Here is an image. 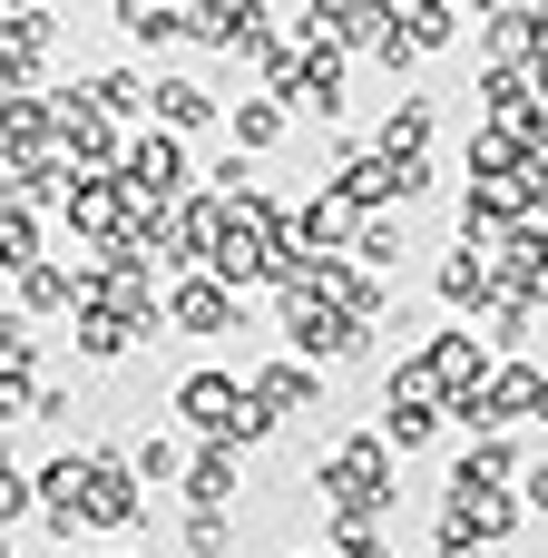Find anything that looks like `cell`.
Masks as SVG:
<instances>
[{
    "label": "cell",
    "instance_id": "cell-2",
    "mask_svg": "<svg viewBox=\"0 0 548 558\" xmlns=\"http://www.w3.org/2000/svg\"><path fill=\"white\" fill-rule=\"evenodd\" d=\"M314 490L333 500V520H373V510L392 500V441H382V432H363V441L324 451V481H314Z\"/></svg>",
    "mask_w": 548,
    "mask_h": 558
},
{
    "label": "cell",
    "instance_id": "cell-7",
    "mask_svg": "<svg viewBox=\"0 0 548 558\" xmlns=\"http://www.w3.org/2000/svg\"><path fill=\"white\" fill-rule=\"evenodd\" d=\"M147 108H157V128H167V137L216 128V88H206V78H186V69H167V78L147 88Z\"/></svg>",
    "mask_w": 548,
    "mask_h": 558
},
{
    "label": "cell",
    "instance_id": "cell-12",
    "mask_svg": "<svg viewBox=\"0 0 548 558\" xmlns=\"http://www.w3.org/2000/svg\"><path fill=\"white\" fill-rule=\"evenodd\" d=\"M88 108H98L108 128H127V118H147V78H137V69H98V78H88Z\"/></svg>",
    "mask_w": 548,
    "mask_h": 558
},
{
    "label": "cell",
    "instance_id": "cell-15",
    "mask_svg": "<svg viewBox=\"0 0 548 558\" xmlns=\"http://www.w3.org/2000/svg\"><path fill=\"white\" fill-rule=\"evenodd\" d=\"M451 530H461V539H500V530H510V500H500V490H451Z\"/></svg>",
    "mask_w": 548,
    "mask_h": 558
},
{
    "label": "cell",
    "instance_id": "cell-3",
    "mask_svg": "<svg viewBox=\"0 0 548 558\" xmlns=\"http://www.w3.org/2000/svg\"><path fill=\"white\" fill-rule=\"evenodd\" d=\"M284 343H294L304 363H324V353H373V333H363L343 304L304 294V284H284Z\"/></svg>",
    "mask_w": 548,
    "mask_h": 558
},
{
    "label": "cell",
    "instance_id": "cell-10",
    "mask_svg": "<svg viewBox=\"0 0 548 558\" xmlns=\"http://www.w3.org/2000/svg\"><path fill=\"white\" fill-rule=\"evenodd\" d=\"M510 471H520V451H510L500 432H480V441H471V451L451 461V490H500Z\"/></svg>",
    "mask_w": 548,
    "mask_h": 558
},
{
    "label": "cell",
    "instance_id": "cell-14",
    "mask_svg": "<svg viewBox=\"0 0 548 558\" xmlns=\"http://www.w3.org/2000/svg\"><path fill=\"white\" fill-rule=\"evenodd\" d=\"M118 20H127L137 49H176V39H186V10H167V0H127Z\"/></svg>",
    "mask_w": 548,
    "mask_h": 558
},
{
    "label": "cell",
    "instance_id": "cell-19",
    "mask_svg": "<svg viewBox=\"0 0 548 558\" xmlns=\"http://www.w3.org/2000/svg\"><path fill=\"white\" fill-rule=\"evenodd\" d=\"M451 29H461V10H441V0L402 10V39H412V49H451Z\"/></svg>",
    "mask_w": 548,
    "mask_h": 558
},
{
    "label": "cell",
    "instance_id": "cell-11",
    "mask_svg": "<svg viewBox=\"0 0 548 558\" xmlns=\"http://www.w3.org/2000/svg\"><path fill=\"white\" fill-rule=\"evenodd\" d=\"M186 500H196L206 520H226V500H235V451H216V441H206V451L186 461Z\"/></svg>",
    "mask_w": 548,
    "mask_h": 558
},
{
    "label": "cell",
    "instance_id": "cell-1",
    "mask_svg": "<svg viewBox=\"0 0 548 558\" xmlns=\"http://www.w3.org/2000/svg\"><path fill=\"white\" fill-rule=\"evenodd\" d=\"M176 412H186V432L216 441V451H245V441L275 432V412H265L235 373H186V383H176Z\"/></svg>",
    "mask_w": 548,
    "mask_h": 558
},
{
    "label": "cell",
    "instance_id": "cell-25",
    "mask_svg": "<svg viewBox=\"0 0 548 558\" xmlns=\"http://www.w3.org/2000/svg\"><path fill=\"white\" fill-rule=\"evenodd\" d=\"M529 510H548V461H539V471H529Z\"/></svg>",
    "mask_w": 548,
    "mask_h": 558
},
{
    "label": "cell",
    "instance_id": "cell-5",
    "mask_svg": "<svg viewBox=\"0 0 548 558\" xmlns=\"http://www.w3.org/2000/svg\"><path fill=\"white\" fill-rule=\"evenodd\" d=\"M147 520V490L127 471V451H88V530H127Z\"/></svg>",
    "mask_w": 548,
    "mask_h": 558
},
{
    "label": "cell",
    "instance_id": "cell-6",
    "mask_svg": "<svg viewBox=\"0 0 548 558\" xmlns=\"http://www.w3.org/2000/svg\"><path fill=\"white\" fill-rule=\"evenodd\" d=\"M167 324H176V333H235V324H245V304H235V284L186 275V284H167Z\"/></svg>",
    "mask_w": 548,
    "mask_h": 558
},
{
    "label": "cell",
    "instance_id": "cell-9",
    "mask_svg": "<svg viewBox=\"0 0 548 558\" xmlns=\"http://www.w3.org/2000/svg\"><path fill=\"white\" fill-rule=\"evenodd\" d=\"M245 392H255L275 422H284V412H324V373H314V363H265Z\"/></svg>",
    "mask_w": 548,
    "mask_h": 558
},
{
    "label": "cell",
    "instance_id": "cell-21",
    "mask_svg": "<svg viewBox=\"0 0 548 558\" xmlns=\"http://www.w3.org/2000/svg\"><path fill=\"white\" fill-rule=\"evenodd\" d=\"M353 255H363V265H392V255H402V226H392V216H363V226H353Z\"/></svg>",
    "mask_w": 548,
    "mask_h": 558
},
{
    "label": "cell",
    "instance_id": "cell-17",
    "mask_svg": "<svg viewBox=\"0 0 548 558\" xmlns=\"http://www.w3.org/2000/svg\"><path fill=\"white\" fill-rule=\"evenodd\" d=\"M275 137H284V108L275 98H235V157L245 147H275Z\"/></svg>",
    "mask_w": 548,
    "mask_h": 558
},
{
    "label": "cell",
    "instance_id": "cell-23",
    "mask_svg": "<svg viewBox=\"0 0 548 558\" xmlns=\"http://www.w3.org/2000/svg\"><path fill=\"white\" fill-rule=\"evenodd\" d=\"M235 549V530H226V520H206V510H196V520H186V558H226Z\"/></svg>",
    "mask_w": 548,
    "mask_h": 558
},
{
    "label": "cell",
    "instance_id": "cell-24",
    "mask_svg": "<svg viewBox=\"0 0 548 558\" xmlns=\"http://www.w3.org/2000/svg\"><path fill=\"white\" fill-rule=\"evenodd\" d=\"M441 558H480V539H461V530L441 520Z\"/></svg>",
    "mask_w": 548,
    "mask_h": 558
},
{
    "label": "cell",
    "instance_id": "cell-8",
    "mask_svg": "<svg viewBox=\"0 0 548 558\" xmlns=\"http://www.w3.org/2000/svg\"><path fill=\"white\" fill-rule=\"evenodd\" d=\"M265 20H275V10H255V0H216V10H186V39H206V49H255Z\"/></svg>",
    "mask_w": 548,
    "mask_h": 558
},
{
    "label": "cell",
    "instance_id": "cell-16",
    "mask_svg": "<svg viewBox=\"0 0 548 558\" xmlns=\"http://www.w3.org/2000/svg\"><path fill=\"white\" fill-rule=\"evenodd\" d=\"M127 343H137V333H127V324H118L108 304H88V314H78V353H88V363H118Z\"/></svg>",
    "mask_w": 548,
    "mask_h": 558
},
{
    "label": "cell",
    "instance_id": "cell-20",
    "mask_svg": "<svg viewBox=\"0 0 548 558\" xmlns=\"http://www.w3.org/2000/svg\"><path fill=\"white\" fill-rule=\"evenodd\" d=\"M441 304H490V265L480 255H451L441 265Z\"/></svg>",
    "mask_w": 548,
    "mask_h": 558
},
{
    "label": "cell",
    "instance_id": "cell-4",
    "mask_svg": "<svg viewBox=\"0 0 548 558\" xmlns=\"http://www.w3.org/2000/svg\"><path fill=\"white\" fill-rule=\"evenodd\" d=\"M186 177H196V167H186V137H167V128H157V137H137V147H127V177H118V186H127L137 206H176V196H186Z\"/></svg>",
    "mask_w": 548,
    "mask_h": 558
},
{
    "label": "cell",
    "instance_id": "cell-22",
    "mask_svg": "<svg viewBox=\"0 0 548 558\" xmlns=\"http://www.w3.org/2000/svg\"><path fill=\"white\" fill-rule=\"evenodd\" d=\"M29 510H39L29 471H20V461H0V530H10V520H29Z\"/></svg>",
    "mask_w": 548,
    "mask_h": 558
},
{
    "label": "cell",
    "instance_id": "cell-18",
    "mask_svg": "<svg viewBox=\"0 0 548 558\" xmlns=\"http://www.w3.org/2000/svg\"><path fill=\"white\" fill-rule=\"evenodd\" d=\"M29 265H39V226L20 206H0V275H29Z\"/></svg>",
    "mask_w": 548,
    "mask_h": 558
},
{
    "label": "cell",
    "instance_id": "cell-13",
    "mask_svg": "<svg viewBox=\"0 0 548 558\" xmlns=\"http://www.w3.org/2000/svg\"><path fill=\"white\" fill-rule=\"evenodd\" d=\"M127 471L157 481V490H167V481L186 490V451H176V432H137V441H127Z\"/></svg>",
    "mask_w": 548,
    "mask_h": 558
}]
</instances>
